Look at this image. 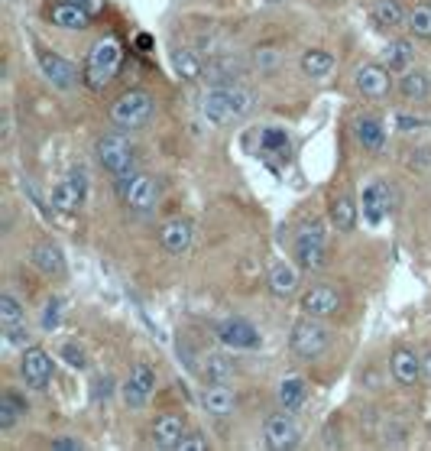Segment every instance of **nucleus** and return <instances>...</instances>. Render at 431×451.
Listing matches in <instances>:
<instances>
[{
    "mask_svg": "<svg viewBox=\"0 0 431 451\" xmlns=\"http://www.w3.org/2000/svg\"><path fill=\"white\" fill-rule=\"evenodd\" d=\"M121 62H123V46L107 36V39H98L88 52V62H85V81L88 88L94 91H104L107 85L113 81V75L121 71Z\"/></svg>",
    "mask_w": 431,
    "mask_h": 451,
    "instance_id": "f257e3e1",
    "label": "nucleus"
},
{
    "mask_svg": "<svg viewBox=\"0 0 431 451\" xmlns=\"http://www.w3.org/2000/svg\"><path fill=\"white\" fill-rule=\"evenodd\" d=\"M153 114H156L153 94L143 91V88H133V91H123L111 104V124H117L121 130H140L153 120Z\"/></svg>",
    "mask_w": 431,
    "mask_h": 451,
    "instance_id": "f03ea898",
    "label": "nucleus"
},
{
    "mask_svg": "<svg viewBox=\"0 0 431 451\" xmlns=\"http://www.w3.org/2000/svg\"><path fill=\"white\" fill-rule=\"evenodd\" d=\"M289 345H292V351H295V357L315 360V357H321V354L328 351V345H331V334H328V328L321 324V318L302 315L295 324H292Z\"/></svg>",
    "mask_w": 431,
    "mask_h": 451,
    "instance_id": "7ed1b4c3",
    "label": "nucleus"
},
{
    "mask_svg": "<svg viewBox=\"0 0 431 451\" xmlns=\"http://www.w3.org/2000/svg\"><path fill=\"white\" fill-rule=\"evenodd\" d=\"M94 156H98V162L111 172L113 179L130 182V169H133V147H130L127 137H121V134L101 137L98 147H94Z\"/></svg>",
    "mask_w": 431,
    "mask_h": 451,
    "instance_id": "20e7f679",
    "label": "nucleus"
},
{
    "mask_svg": "<svg viewBox=\"0 0 431 451\" xmlns=\"http://www.w3.org/2000/svg\"><path fill=\"white\" fill-rule=\"evenodd\" d=\"M292 254H295V263L308 273L325 267L328 260V244H325V231H321L318 221L305 224L302 231L295 234V244H292Z\"/></svg>",
    "mask_w": 431,
    "mask_h": 451,
    "instance_id": "39448f33",
    "label": "nucleus"
},
{
    "mask_svg": "<svg viewBox=\"0 0 431 451\" xmlns=\"http://www.w3.org/2000/svg\"><path fill=\"white\" fill-rule=\"evenodd\" d=\"M263 442L273 451H292L302 442V425L295 422V416H292L289 409L285 412H273L266 419V425H263Z\"/></svg>",
    "mask_w": 431,
    "mask_h": 451,
    "instance_id": "423d86ee",
    "label": "nucleus"
},
{
    "mask_svg": "<svg viewBox=\"0 0 431 451\" xmlns=\"http://www.w3.org/2000/svg\"><path fill=\"white\" fill-rule=\"evenodd\" d=\"M214 334L230 351H253V347H260V332L247 318H224V322H218Z\"/></svg>",
    "mask_w": 431,
    "mask_h": 451,
    "instance_id": "0eeeda50",
    "label": "nucleus"
},
{
    "mask_svg": "<svg viewBox=\"0 0 431 451\" xmlns=\"http://www.w3.org/2000/svg\"><path fill=\"white\" fill-rule=\"evenodd\" d=\"M153 393H156V370L149 364H136L130 370L127 383H123V402L130 409H143Z\"/></svg>",
    "mask_w": 431,
    "mask_h": 451,
    "instance_id": "6e6552de",
    "label": "nucleus"
},
{
    "mask_svg": "<svg viewBox=\"0 0 431 451\" xmlns=\"http://www.w3.org/2000/svg\"><path fill=\"white\" fill-rule=\"evenodd\" d=\"M85 192H88V179H85V169H71L69 179L52 189V208L56 212H78V204L85 202Z\"/></svg>",
    "mask_w": 431,
    "mask_h": 451,
    "instance_id": "1a4fd4ad",
    "label": "nucleus"
},
{
    "mask_svg": "<svg viewBox=\"0 0 431 451\" xmlns=\"http://www.w3.org/2000/svg\"><path fill=\"white\" fill-rule=\"evenodd\" d=\"M23 380L33 390H46L52 380V357L43 347H23V360H20Z\"/></svg>",
    "mask_w": 431,
    "mask_h": 451,
    "instance_id": "9d476101",
    "label": "nucleus"
},
{
    "mask_svg": "<svg viewBox=\"0 0 431 451\" xmlns=\"http://www.w3.org/2000/svg\"><path fill=\"white\" fill-rule=\"evenodd\" d=\"M354 81H357V91L370 101H382L389 94V69L386 65H376V62L360 65Z\"/></svg>",
    "mask_w": 431,
    "mask_h": 451,
    "instance_id": "9b49d317",
    "label": "nucleus"
},
{
    "mask_svg": "<svg viewBox=\"0 0 431 451\" xmlns=\"http://www.w3.org/2000/svg\"><path fill=\"white\" fill-rule=\"evenodd\" d=\"M39 69H43L46 81H52L56 88H62V91H69V88H75L78 81V69L69 62V59H62L59 52H39Z\"/></svg>",
    "mask_w": 431,
    "mask_h": 451,
    "instance_id": "f8f14e48",
    "label": "nucleus"
},
{
    "mask_svg": "<svg viewBox=\"0 0 431 451\" xmlns=\"http://www.w3.org/2000/svg\"><path fill=\"white\" fill-rule=\"evenodd\" d=\"M302 312L315 318H331L340 312V292L331 286H311L302 296Z\"/></svg>",
    "mask_w": 431,
    "mask_h": 451,
    "instance_id": "ddd939ff",
    "label": "nucleus"
},
{
    "mask_svg": "<svg viewBox=\"0 0 431 451\" xmlns=\"http://www.w3.org/2000/svg\"><path fill=\"white\" fill-rule=\"evenodd\" d=\"M46 16H49L52 26L69 29V33H78V29H88V26H91V14H88L85 7L71 4V0H59V4H52Z\"/></svg>",
    "mask_w": 431,
    "mask_h": 451,
    "instance_id": "4468645a",
    "label": "nucleus"
},
{
    "mask_svg": "<svg viewBox=\"0 0 431 451\" xmlns=\"http://www.w3.org/2000/svg\"><path fill=\"white\" fill-rule=\"evenodd\" d=\"M159 240H163L166 254H172V257L188 254V247H191V221L188 218H169L163 224V231H159Z\"/></svg>",
    "mask_w": 431,
    "mask_h": 451,
    "instance_id": "2eb2a0df",
    "label": "nucleus"
},
{
    "mask_svg": "<svg viewBox=\"0 0 431 451\" xmlns=\"http://www.w3.org/2000/svg\"><path fill=\"white\" fill-rule=\"evenodd\" d=\"M201 409L214 419H224L237 409V393H233L227 383H211V387H205V393H201Z\"/></svg>",
    "mask_w": 431,
    "mask_h": 451,
    "instance_id": "dca6fc26",
    "label": "nucleus"
},
{
    "mask_svg": "<svg viewBox=\"0 0 431 451\" xmlns=\"http://www.w3.org/2000/svg\"><path fill=\"white\" fill-rule=\"evenodd\" d=\"M298 282H302V276H298V267H292V263L276 260L273 267H269V292H273L276 299L295 296Z\"/></svg>",
    "mask_w": 431,
    "mask_h": 451,
    "instance_id": "f3484780",
    "label": "nucleus"
},
{
    "mask_svg": "<svg viewBox=\"0 0 431 451\" xmlns=\"http://www.w3.org/2000/svg\"><path fill=\"white\" fill-rule=\"evenodd\" d=\"M123 198H127V204L133 212H149L159 202V189H156V182L149 176H133L127 182V189H123Z\"/></svg>",
    "mask_w": 431,
    "mask_h": 451,
    "instance_id": "a211bd4d",
    "label": "nucleus"
},
{
    "mask_svg": "<svg viewBox=\"0 0 431 451\" xmlns=\"http://www.w3.org/2000/svg\"><path fill=\"white\" fill-rule=\"evenodd\" d=\"M392 377H396V383H402V387H415L418 377H425L422 357H418L415 351H409V347H396V351H392Z\"/></svg>",
    "mask_w": 431,
    "mask_h": 451,
    "instance_id": "6ab92c4d",
    "label": "nucleus"
},
{
    "mask_svg": "<svg viewBox=\"0 0 431 451\" xmlns=\"http://www.w3.org/2000/svg\"><path fill=\"white\" fill-rule=\"evenodd\" d=\"M185 435V419L178 412H163L153 422V445L156 448H176Z\"/></svg>",
    "mask_w": 431,
    "mask_h": 451,
    "instance_id": "aec40b11",
    "label": "nucleus"
},
{
    "mask_svg": "<svg viewBox=\"0 0 431 451\" xmlns=\"http://www.w3.org/2000/svg\"><path fill=\"white\" fill-rule=\"evenodd\" d=\"M201 114H205L208 124H214V127H224L230 117V101H227V85H214L208 88V94L201 98Z\"/></svg>",
    "mask_w": 431,
    "mask_h": 451,
    "instance_id": "412c9836",
    "label": "nucleus"
},
{
    "mask_svg": "<svg viewBox=\"0 0 431 451\" xmlns=\"http://www.w3.org/2000/svg\"><path fill=\"white\" fill-rule=\"evenodd\" d=\"M389 214V189L382 182H373L363 189V221L367 224H380Z\"/></svg>",
    "mask_w": 431,
    "mask_h": 451,
    "instance_id": "4be33fe9",
    "label": "nucleus"
},
{
    "mask_svg": "<svg viewBox=\"0 0 431 451\" xmlns=\"http://www.w3.org/2000/svg\"><path fill=\"white\" fill-rule=\"evenodd\" d=\"M399 94H402L405 101H428V94H431V78H428V71H422V69H405L402 75H399Z\"/></svg>",
    "mask_w": 431,
    "mask_h": 451,
    "instance_id": "5701e85b",
    "label": "nucleus"
},
{
    "mask_svg": "<svg viewBox=\"0 0 431 451\" xmlns=\"http://www.w3.org/2000/svg\"><path fill=\"white\" fill-rule=\"evenodd\" d=\"M298 65H302V71L308 78H315V81H321V78H328L334 71V65H338V59L331 56V52L325 49H308L302 52V59H298Z\"/></svg>",
    "mask_w": 431,
    "mask_h": 451,
    "instance_id": "b1692460",
    "label": "nucleus"
},
{
    "mask_svg": "<svg viewBox=\"0 0 431 451\" xmlns=\"http://www.w3.org/2000/svg\"><path fill=\"white\" fill-rule=\"evenodd\" d=\"M357 140L370 153H382V147H386V130H382V124L376 117H360L357 120Z\"/></svg>",
    "mask_w": 431,
    "mask_h": 451,
    "instance_id": "393cba45",
    "label": "nucleus"
},
{
    "mask_svg": "<svg viewBox=\"0 0 431 451\" xmlns=\"http://www.w3.org/2000/svg\"><path fill=\"white\" fill-rule=\"evenodd\" d=\"M412 62H415V46L409 39H396V43H389L386 52H382V65L389 71H405V69H412Z\"/></svg>",
    "mask_w": 431,
    "mask_h": 451,
    "instance_id": "a878e982",
    "label": "nucleus"
},
{
    "mask_svg": "<svg viewBox=\"0 0 431 451\" xmlns=\"http://www.w3.org/2000/svg\"><path fill=\"white\" fill-rule=\"evenodd\" d=\"M33 263L43 269L46 276H56V279L65 276V257L56 244H39V247H33Z\"/></svg>",
    "mask_w": 431,
    "mask_h": 451,
    "instance_id": "bb28decb",
    "label": "nucleus"
},
{
    "mask_svg": "<svg viewBox=\"0 0 431 451\" xmlns=\"http://www.w3.org/2000/svg\"><path fill=\"white\" fill-rule=\"evenodd\" d=\"M373 20H376V26H380V29H399L405 20H409V14L402 10L399 0H376Z\"/></svg>",
    "mask_w": 431,
    "mask_h": 451,
    "instance_id": "cd10ccee",
    "label": "nucleus"
},
{
    "mask_svg": "<svg viewBox=\"0 0 431 451\" xmlns=\"http://www.w3.org/2000/svg\"><path fill=\"white\" fill-rule=\"evenodd\" d=\"M305 396H308V383H305V377H285V380L279 383V406L289 409V412L302 406Z\"/></svg>",
    "mask_w": 431,
    "mask_h": 451,
    "instance_id": "c85d7f7f",
    "label": "nucleus"
},
{
    "mask_svg": "<svg viewBox=\"0 0 431 451\" xmlns=\"http://www.w3.org/2000/svg\"><path fill=\"white\" fill-rule=\"evenodd\" d=\"M331 224L338 227V231H354L357 227V204H354V198H347V195H340V198H334L331 202Z\"/></svg>",
    "mask_w": 431,
    "mask_h": 451,
    "instance_id": "c756f323",
    "label": "nucleus"
},
{
    "mask_svg": "<svg viewBox=\"0 0 431 451\" xmlns=\"http://www.w3.org/2000/svg\"><path fill=\"white\" fill-rule=\"evenodd\" d=\"M26 412V402L16 393H4L0 396V432H10L16 425V419Z\"/></svg>",
    "mask_w": 431,
    "mask_h": 451,
    "instance_id": "7c9ffc66",
    "label": "nucleus"
},
{
    "mask_svg": "<svg viewBox=\"0 0 431 451\" xmlns=\"http://www.w3.org/2000/svg\"><path fill=\"white\" fill-rule=\"evenodd\" d=\"M227 101H230V117L240 120L253 111V91L243 85H227Z\"/></svg>",
    "mask_w": 431,
    "mask_h": 451,
    "instance_id": "2f4dec72",
    "label": "nucleus"
},
{
    "mask_svg": "<svg viewBox=\"0 0 431 451\" xmlns=\"http://www.w3.org/2000/svg\"><path fill=\"white\" fill-rule=\"evenodd\" d=\"M233 377V364L220 354H208L205 360V380L208 383H227Z\"/></svg>",
    "mask_w": 431,
    "mask_h": 451,
    "instance_id": "473e14b6",
    "label": "nucleus"
},
{
    "mask_svg": "<svg viewBox=\"0 0 431 451\" xmlns=\"http://www.w3.org/2000/svg\"><path fill=\"white\" fill-rule=\"evenodd\" d=\"M260 149L263 153H289V134L283 127H263Z\"/></svg>",
    "mask_w": 431,
    "mask_h": 451,
    "instance_id": "72a5a7b5",
    "label": "nucleus"
},
{
    "mask_svg": "<svg viewBox=\"0 0 431 451\" xmlns=\"http://www.w3.org/2000/svg\"><path fill=\"white\" fill-rule=\"evenodd\" d=\"M172 65H176V75L182 78V81H198L201 78V62L195 56H191V52H176V56H172Z\"/></svg>",
    "mask_w": 431,
    "mask_h": 451,
    "instance_id": "f704fd0d",
    "label": "nucleus"
},
{
    "mask_svg": "<svg viewBox=\"0 0 431 451\" xmlns=\"http://www.w3.org/2000/svg\"><path fill=\"white\" fill-rule=\"evenodd\" d=\"M23 318H26V312H23L20 299L10 296V292H4V296H0V324L10 328V324H20Z\"/></svg>",
    "mask_w": 431,
    "mask_h": 451,
    "instance_id": "c9c22d12",
    "label": "nucleus"
},
{
    "mask_svg": "<svg viewBox=\"0 0 431 451\" xmlns=\"http://www.w3.org/2000/svg\"><path fill=\"white\" fill-rule=\"evenodd\" d=\"M405 26H409L412 36L428 39V36H431V7H415L409 14V20H405Z\"/></svg>",
    "mask_w": 431,
    "mask_h": 451,
    "instance_id": "e433bc0d",
    "label": "nucleus"
},
{
    "mask_svg": "<svg viewBox=\"0 0 431 451\" xmlns=\"http://www.w3.org/2000/svg\"><path fill=\"white\" fill-rule=\"evenodd\" d=\"M59 357H62L69 367H75V370H85V367H88V357H85V351H81V347H78V345H71V341H65V345L59 347Z\"/></svg>",
    "mask_w": 431,
    "mask_h": 451,
    "instance_id": "4c0bfd02",
    "label": "nucleus"
},
{
    "mask_svg": "<svg viewBox=\"0 0 431 451\" xmlns=\"http://www.w3.org/2000/svg\"><path fill=\"white\" fill-rule=\"evenodd\" d=\"M62 322V299H49L43 309V332H56Z\"/></svg>",
    "mask_w": 431,
    "mask_h": 451,
    "instance_id": "58836bf2",
    "label": "nucleus"
},
{
    "mask_svg": "<svg viewBox=\"0 0 431 451\" xmlns=\"http://www.w3.org/2000/svg\"><path fill=\"white\" fill-rule=\"evenodd\" d=\"M208 448H211V442L201 432H185L182 442L176 445V451H208Z\"/></svg>",
    "mask_w": 431,
    "mask_h": 451,
    "instance_id": "ea45409f",
    "label": "nucleus"
},
{
    "mask_svg": "<svg viewBox=\"0 0 431 451\" xmlns=\"http://www.w3.org/2000/svg\"><path fill=\"white\" fill-rule=\"evenodd\" d=\"M4 338H7L10 347H26L29 341V332H26V324H10V328H4Z\"/></svg>",
    "mask_w": 431,
    "mask_h": 451,
    "instance_id": "a19ab883",
    "label": "nucleus"
},
{
    "mask_svg": "<svg viewBox=\"0 0 431 451\" xmlns=\"http://www.w3.org/2000/svg\"><path fill=\"white\" fill-rule=\"evenodd\" d=\"M256 65H260V71H276L279 69V52L276 49H260L256 52Z\"/></svg>",
    "mask_w": 431,
    "mask_h": 451,
    "instance_id": "79ce46f5",
    "label": "nucleus"
},
{
    "mask_svg": "<svg viewBox=\"0 0 431 451\" xmlns=\"http://www.w3.org/2000/svg\"><path fill=\"white\" fill-rule=\"evenodd\" d=\"M52 448H56V451H81V448H85V442H81V438L62 435V438H52Z\"/></svg>",
    "mask_w": 431,
    "mask_h": 451,
    "instance_id": "37998d69",
    "label": "nucleus"
},
{
    "mask_svg": "<svg viewBox=\"0 0 431 451\" xmlns=\"http://www.w3.org/2000/svg\"><path fill=\"white\" fill-rule=\"evenodd\" d=\"M71 4H78V7H85L91 16H98L101 10H104V0H71Z\"/></svg>",
    "mask_w": 431,
    "mask_h": 451,
    "instance_id": "c03bdc74",
    "label": "nucleus"
},
{
    "mask_svg": "<svg viewBox=\"0 0 431 451\" xmlns=\"http://www.w3.org/2000/svg\"><path fill=\"white\" fill-rule=\"evenodd\" d=\"M412 162H415V166H422V169H425V166H431V147H422V153L412 156Z\"/></svg>",
    "mask_w": 431,
    "mask_h": 451,
    "instance_id": "a18cd8bd",
    "label": "nucleus"
},
{
    "mask_svg": "<svg viewBox=\"0 0 431 451\" xmlns=\"http://www.w3.org/2000/svg\"><path fill=\"white\" fill-rule=\"evenodd\" d=\"M399 127H402V130H412V127H422V120H412V117H405V114H399Z\"/></svg>",
    "mask_w": 431,
    "mask_h": 451,
    "instance_id": "49530a36",
    "label": "nucleus"
},
{
    "mask_svg": "<svg viewBox=\"0 0 431 451\" xmlns=\"http://www.w3.org/2000/svg\"><path fill=\"white\" fill-rule=\"evenodd\" d=\"M422 367H425V380L431 383V354H428V357H422Z\"/></svg>",
    "mask_w": 431,
    "mask_h": 451,
    "instance_id": "de8ad7c7",
    "label": "nucleus"
},
{
    "mask_svg": "<svg viewBox=\"0 0 431 451\" xmlns=\"http://www.w3.org/2000/svg\"><path fill=\"white\" fill-rule=\"evenodd\" d=\"M266 4H283V0H266Z\"/></svg>",
    "mask_w": 431,
    "mask_h": 451,
    "instance_id": "09e8293b",
    "label": "nucleus"
}]
</instances>
